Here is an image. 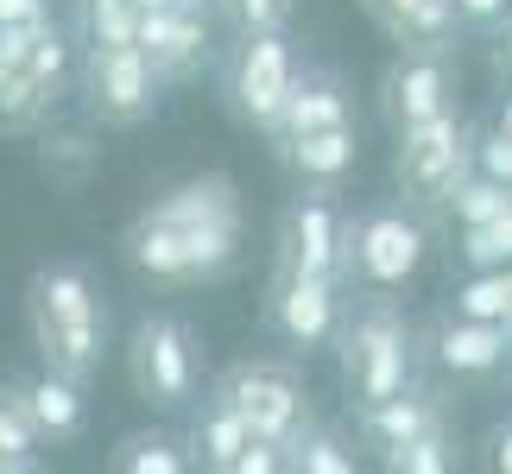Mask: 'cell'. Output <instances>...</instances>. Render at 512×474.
I'll use <instances>...</instances> for the list:
<instances>
[{
    "instance_id": "obj_32",
    "label": "cell",
    "mask_w": 512,
    "mask_h": 474,
    "mask_svg": "<svg viewBox=\"0 0 512 474\" xmlns=\"http://www.w3.org/2000/svg\"><path fill=\"white\" fill-rule=\"evenodd\" d=\"M51 13V0H0V26H38Z\"/></svg>"
},
{
    "instance_id": "obj_31",
    "label": "cell",
    "mask_w": 512,
    "mask_h": 474,
    "mask_svg": "<svg viewBox=\"0 0 512 474\" xmlns=\"http://www.w3.org/2000/svg\"><path fill=\"white\" fill-rule=\"evenodd\" d=\"M512 13V0H456V19L462 26H500Z\"/></svg>"
},
{
    "instance_id": "obj_18",
    "label": "cell",
    "mask_w": 512,
    "mask_h": 474,
    "mask_svg": "<svg viewBox=\"0 0 512 474\" xmlns=\"http://www.w3.org/2000/svg\"><path fill=\"white\" fill-rule=\"evenodd\" d=\"M437 367L443 373H462V380H481L512 361V342H506V323H481V316H449L437 329Z\"/></svg>"
},
{
    "instance_id": "obj_14",
    "label": "cell",
    "mask_w": 512,
    "mask_h": 474,
    "mask_svg": "<svg viewBox=\"0 0 512 474\" xmlns=\"http://www.w3.org/2000/svg\"><path fill=\"white\" fill-rule=\"evenodd\" d=\"M361 13L399 51H456V0H361Z\"/></svg>"
},
{
    "instance_id": "obj_15",
    "label": "cell",
    "mask_w": 512,
    "mask_h": 474,
    "mask_svg": "<svg viewBox=\"0 0 512 474\" xmlns=\"http://www.w3.org/2000/svg\"><path fill=\"white\" fill-rule=\"evenodd\" d=\"M272 146H279V165L298 177V184H323V190H336L342 177L361 165L354 121H342V127H317V133H285V140H272Z\"/></svg>"
},
{
    "instance_id": "obj_33",
    "label": "cell",
    "mask_w": 512,
    "mask_h": 474,
    "mask_svg": "<svg viewBox=\"0 0 512 474\" xmlns=\"http://www.w3.org/2000/svg\"><path fill=\"white\" fill-rule=\"evenodd\" d=\"M494 468H500V474H512V424H500V430H494Z\"/></svg>"
},
{
    "instance_id": "obj_35",
    "label": "cell",
    "mask_w": 512,
    "mask_h": 474,
    "mask_svg": "<svg viewBox=\"0 0 512 474\" xmlns=\"http://www.w3.org/2000/svg\"><path fill=\"white\" fill-rule=\"evenodd\" d=\"M159 7H177V0H133V13H159Z\"/></svg>"
},
{
    "instance_id": "obj_22",
    "label": "cell",
    "mask_w": 512,
    "mask_h": 474,
    "mask_svg": "<svg viewBox=\"0 0 512 474\" xmlns=\"http://www.w3.org/2000/svg\"><path fill=\"white\" fill-rule=\"evenodd\" d=\"M45 462V437L32 430L26 405H19V386L0 380V474H32Z\"/></svg>"
},
{
    "instance_id": "obj_29",
    "label": "cell",
    "mask_w": 512,
    "mask_h": 474,
    "mask_svg": "<svg viewBox=\"0 0 512 474\" xmlns=\"http://www.w3.org/2000/svg\"><path fill=\"white\" fill-rule=\"evenodd\" d=\"M475 171L500 177V184L512 190V140H500V133H487V140H475Z\"/></svg>"
},
{
    "instance_id": "obj_3",
    "label": "cell",
    "mask_w": 512,
    "mask_h": 474,
    "mask_svg": "<svg viewBox=\"0 0 512 474\" xmlns=\"http://www.w3.org/2000/svg\"><path fill=\"white\" fill-rule=\"evenodd\" d=\"M336 348H342V386L354 405H380L392 392H411L418 348H411V323L399 316L392 291H373L354 310H342Z\"/></svg>"
},
{
    "instance_id": "obj_7",
    "label": "cell",
    "mask_w": 512,
    "mask_h": 474,
    "mask_svg": "<svg viewBox=\"0 0 512 474\" xmlns=\"http://www.w3.org/2000/svg\"><path fill=\"white\" fill-rule=\"evenodd\" d=\"M127 380L152 411H184L203 392V361H196V335L190 323H177L171 310H152L133 323L127 342Z\"/></svg>"
},
{
    "instance_id": "obj_21",
    "label": "cell",
    "mask_w": 512,
    "mask_h": 474,
    "mask_svg": "<svg viewBox=\"0 0 512 474\" xmlns=\"http://www.w3.org/2000/svg\"><path fill=\"white\" fill-rule=\"evenodd\" d=\"M108 468L114 474H184L196 462H190L184 437H171V430H127V437L108 449Z\"/></svg>"
},
{
    "instance_id": "obj_30",
    "label": "cell",
    "mask_w": 512,
    "mask_h": 474,
    "mask_svg": "<svg viewBox=\"0 0 512 474\" xmlns=\"http://www.w3.org/2000/svg\"><path fill=\"white\" fill-rule=\"evenodd\" d=\"M272 468H285V449H272V443L253 437L241 456H234V468H228V474H272Z\"/></svg>"
},
{
    "instance_id": "obj_34",
    "label": "cell",
    "mask_w": 512,
    "mask_h": 474,
    "mask_svg": "<svg viewBox=\"0 0 512 474\" xmlns=\"http://www.w3.org/2000/svg\"><path fill=\"white\" fill-rule=\"evenodd\" d=\"M500 70L512 76V19H506V38H500Z\"/></svg>"
},
{
    "instance_id": "obj_17",
    "label": "cell",
    "mask_w": 512,
    "mask_h": 474,
    "mask_svg": "<svg viewBox=\"0 0 512 474\" xmlns=\"http://www.w3.org/2000/svg\"><path fill=\"white\" fill-rule=\"evenodd\" d=\"M354 121V102H348V83L336 70H298V83H291L279 121H272V140H285V133H317V127H342Z\"/></svg>"
},
{
    "instance_id": "obj_10",
    "label": "cell",
    "mask_w": 512,
    "mask_h": 474,
    "mask_svg": "<svg viewBox=\"0 0 512 474\" xmlns=\"http://www.w3.org/2000/svg\"><path fill=\"white\" fill-rule=\"evenodd\" d=\"M342 310H348L342 304V279H323V272L279 266L272 285H266V329L298 354H317V348L336 342Z\"/></svg>"
},
{
    "instance_id": "obj_9",
    "label": "cell",
    "mask_w": 512,
    "mask_h": 474,
    "mask_svg": "<svg viewBox=\"0 0 512 474\" xmlns=\"http://www.w3.org/2000/svg\"><path fill=\"white\" fill-rule=\"evenodd\" d=\"M76 83H83V108H89L95 127H140V121H152L159 89H165L140 45H89Z\"/></svg>"
},
{
    "instance_id": "obj_13",
    "label": "cell",
    "mask_w": 512,
    "mask_h": 474,
    "mask_svg": "<svg viewBox=\"0 0 512 474\" xmlns=\"http://www.w3.org/2000/svg\"><path fill=\"white\" fill-rule=\"evenodd\" d=\"M380 95H386L392 127H418L430 114L456 108V64H449V51H399Z\"/></svg>"
},
{
    "instance_id": "obj_24",
    "label": "cell",
    "mask_w": 512,
    "mask_h": 474,
    "mask_svg": "<svg viewBox=\"0 0 512 474\" xmlns=\"http://www.w3.org/2000/svg\"><path fill=\"white\" fill-rule=\"evenodd\" d=\"M449 209H456L462 228H481V222H500V215L512 209V190L500 184V177H487V171H468L462 190L449 196Z\"/></svg>"
},
{
    "instance_id": "obj_4",
    "label": "cell",
    "mask_w": 512,
    "mask_h": 474,
    "mask_svg": "<svg viewBox=\"0 0 512 474\" xmlns=\"http://www.w3.org/2000/svg\"><path fill=\"white\" fill-rule=\"evenodd\" d=\"M209 399H222L234 418H241L260 443L291 449L310 430V386L291 361H266V354H247V361L222 367Z\"/></svg>"
},
{
    "instance_id": "obj_20",
    "label": "cell",
    "mask_w": 512,
    "mask_h": 474,
    "mask_svg": "<svg viewBox=\"0 0 512 474\" xmlns=\"http://www.w3.org/2000/svg\"><path fill=\"white\" fill-rule=\"evenodd\" d=\"M247 443H253V430L234 418L222 399H209V405H203V418H196V424H190V437H184L190 462H196V468H209V474H228L234 456H241Z\"/></svg>"
},
{
    "instance_id": "obj_8",
    "label": "cell",
    "mask_w": 512,
    "mask_h": 474,
    "mask_svg": "<svg viewBox=\"0 0 512 474\" xmlns=\"http://www.w3.org/2000/svg\"><path fill=\"white\" fill-rule=\"evenodd\" d=\"M298 70L304 64H298L291 32H234V51H228V70H222L234 121L253 127V133H272L291 83H298Z\"/></svg>"
},
{
    "instance_id": "obj_28",
    "label": "cell",
    "mask_w": 512,
    "mask_h": 474,
    "mask_svg": "<svg viewBox=\"0 0 512 474\" xmlns=\"http://www.w3.org/2000/svg\"><path fill=\"white\" fill-rule=\"evenodd\" d=\"M215 7H222V19L234 32H285L298 0H215Z\"/></svg>"
},
{
    "instance_id": "obj_27",
    "label": "cell",
    "mask_w": 512,
    "mask_h": 474,
    "mask_svg": "<svg viewBox=\"0 0 512 474\" xmlns=\"http://www.w3.org/2000/svg\"><path fill=\"white\" fill-rule=\"evenodd\" d=\"M380 462H386L392 474H443L456 456H449V437H443V424H437V430H418V437L399 443V449H386Z\"/></svg>"
},
{
    "instance_id": "obj_23",
    "label": "cell",
    "mask_w": 512,
    "mask_h": 474,
    "mask_svg": "<svg viewBox=\"0 0 512 474\" xmlns=\"http://www.w3.org/2000/svg\"><path fill=\"white\" fill-rule=\"evenodd\" d=\"M456 316L512 323V272H506V266H475V279L456 291Z\"/></svg>"
},
{
    "instance_id": "obj_12",
    "label": "cell",
    "mask_w": 512,
    "mask_h": 474,
    "mask_svg": "<svg viewBox=\"0 0 512 474\" xmlns=\"http://www.w3.org/2000/svg\"><path fill=\"white\" fill-rule=\"evenodd\" d=\"M133 45L146 51V64L159 70V83H184L209 57V0H177V7L140 13Z\"/></svg>"
},
{
    "instance_id": "obj_16",
    "label": "cell",
    "mask_w": 512,
    "mask_h": 474,
    "mask_svg": "<svg viewBox=\"0 0 512 474\" xmlns=\"http://www.w3.org/2000/svg\"><path fill=\"white\" fill-rule=\"evenodd\" d=\"M19 386V405H26V418L32 430L51 443H76L83 437V424H89V399H83V380H64V373H51V367H38L32 380H13Z\"/></svg>"
},
{
    "instance_id": "obj_36",
    "label": "cell",
    "mask_w": 512,
    "mask_h": 474,
    "mask_svg": "<svg viewBox=\"0 0 512 474\" xmlns=\"http://www.w3.org/2000/svg\"><path fill=\"white\" fill-rule=\"evenodd\" d=\"M494 133H500V140H512V102L500 108V127H494Z\"/></svg>"
},
{
    "instance_id": "obj_26",
    "label": "cell",
    "mask_w": 512,
    "mask_h": 474,
    "mask_svg": "<svg viewBox=\"0 0 512 474\" xmlns=\"http://www.w3.org/2000/svg\"><path fill=\"white\" fill-rule=\"evenodd\" d=\"M83 45H133V26H140V13H133V0H83Z\"/></svg>"
},
{
    "instance_id": "obj_25",
    "label": "cell",
    "mask_w": 512,
    "mask_h": 474,
    "mask_svg": "<svg viewBox=\"0 0 512 474\" xmlns=\"http://www.w3.org/2000/svg\"><path fill=\"white\" fill-rule=\"evenodd\" d=\"M285 468H298V474H354V449L336 437V430L310 424L304 437L285 449Z\"/></svg>"
},
{
    "instance_id": "obj_19",
    "label": "cell",
    "mask_w": 512,
    "mask_h": 474,
    "mask_svg": "<svg viewBox=\"0 0 512 474\" xmlns=\"http://www.w3.org/2000/svg\"><path fill=\"white\" fill-rule=\"evenodd\" d=\"M443 424V405L430 399V392H392V399H380V405H361V443H373L386 456V449H399V443H411L418 430H437Z\"/></svg>"
},
{
    "instance_id": "obj_2",
    "label": "cell",
    "mask_w": 512,
    "mask_h": 474,
    "mask_svg": "<svg viewBox=\"0 0 512 474\" xmlns=\"http://www.w3.org/2000/svg\"><path fill=\"white\" fill-rule=\"evenodd\" d=\"M26 329L38 348V367L64 373V380H95L108 354V304L95 291L89 266L76 260H45L26 279Z\"/></svg>"
},
{
    "instance_id": "obj_6",
    "label": "cell",
    "mask_w": 512,
    "mask_h": 474,
    "mask_svg": "<svg viewBox=\"0 0 512 474\" xmlns=\"http://www.w3.org/2000/svg\"><path fill=\"white\" fill-rule=\"evenodd\" d=\"M430 234L411 203H380L348 215V279L367 291H405L424 272Z\"/></svg>"
},
{
    "instance_id": "obj_11",
    "label": "cell",
    "mask_w": 512,
    "mask_h": 474,
    "mask_svg": "<svg viewBox=\"0 0 512 474\" xmlns=\"http://www.w3.org/2000/svg\"><path fill=\"white\" fill-rule=\"evenodd\" d=\"M279 266L323 272V279L348 285V209L336 203V190L304 184L279 215Z\"/></svg>"
},
{
    "instance_id": "obj_5",
    "label": "cell",
    "mask_w": 512,
    "mask_h": 474,
    "mask_svg": "<svg viewBox=\"0 0 512 474\" xmlns=\"http://www.w3.org/2000/svg\"><path fill=\"white\" fill-rule=\"evenodd\" d=\"M475 171V133L456 108L430 114L418 127H399V152H392V184L411 209H449V196L462 190V177Z\"/></svg>"
},
{
    "instance_id": "obj_1",
    "label": "cell",
    "mask_w": 512,
    "mask_h": 474,
    "mask_svg": "<svg viewBox=\"0 0 512 474\" xmlns=\"http://www.w3.org/2000/svg\"><path fill=\"white\" fill-rule=\"evenodd\" d=\"M127 266L152 285H209L241 260V190L222 171L184 177L133 215Z\"/></svg>"
}]
</instances>
